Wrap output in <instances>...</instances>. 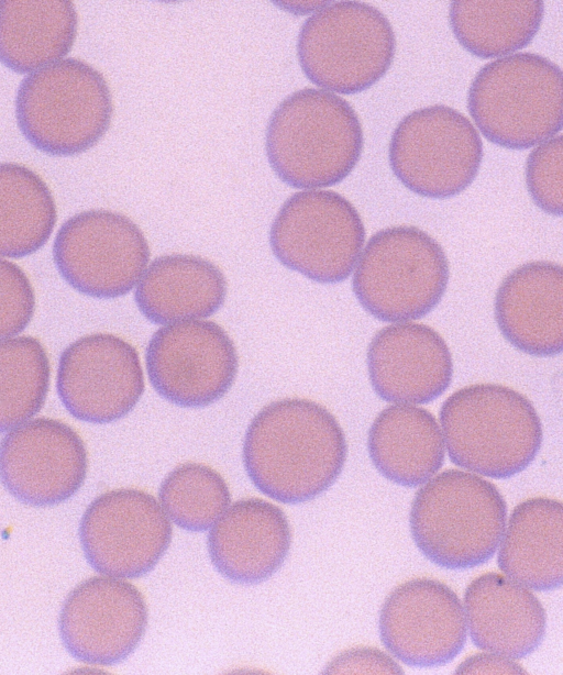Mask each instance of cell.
Segmentation results:
<instances>
[{
    "instance_id": "6da1fadb",
    "label": "cell",
    "mask_w": 563,
    "mask_h": 675,
    "mask_svg": "<svg viewBox=\"0 0 563 675\" xmlns=\"http://www.w3.org/2000/svg\"><path fill=\"white\" fill-rule=\"evenodd\" d=\"M347 455L344 432L322 405L284 398L262 408L243 442V464L254 486L284 502L311 500L338 479Z\"/></svg>"
},
{
    "instance_id": "7a4b0ae2",
    "label": "cell",
    "mask_w": 563,
    "mask_h": 675,
    "mask_svg": "<svg viewBox=\"0 0 563 675\" xmlns=\"http://www.w3.org/2000/svg\"><path fill=\"white\" fill-rule=\"evenodd\" d=\"M265 147L272 169L288 186L330 187L345 179L360 161L363 130L346 100L303 88L273 111Z\"/></svg>"
},
{
    "instance_id": "3957f363",
    "label": "cell",
    "mask_w": 563,
    "mask_h": 675,
    "mask_svg": "<svg viewBox=\"0 0 563 675\" xmlns=\"http://www.w3.org/2000/svg\"><path fill=\"white\" fill-rule=\"evenodd\" d=\"M439 416L452 463L486 477L506 479L525 471L542 445L533 405L504 385L460 388L444 400Z\"/></svg>"
},
{
    "instance_id": "277c9868",
    "label": "cell",
    "mask_w": 563,
    "mask_h": 675,
    "mask_svg": "<svg viewBox=\"0 0 563 675\" xmlns=\"http://www.w3.org/2000/svg\"><path fill=\"white\" fill-rule=\"evenodd\" d=\"M507 505L497 487L476 474L446 469L415 495L409 527L419 551L448 569L479 566L495 554Z\"/></svg>"
},
{
    "instance_id": "5b68a950",
    "label": "cell",
    "mask_w": 563,
    "mask_h": 675,
    "mask_svg": "<svg viewBox=\"0 0 563 675\" xmlns=\"http://www.w3.org/2000/svg\"><path fill=\"white\" fill-rule=\"evenodd\" d=\"M562 70L533 53L500 57L471 84L467 107L482 134L510 150L543 143L562 130Z\"/></svg>"
},
{
    "instance_id": "8992f818",
    "label": "cell",
    "mask_w": 563,
    "mask_h": 675,
    "mask_svg": "<svg viewBox=\"0 0 563 675\" xmlns=\"http://www.w3.org/2000/svg\"><path fill=\"white\" fill-rule=\"evenodd\" d=\"M112 96L103 75L77 58H64L31 73L20 84L15 117L38 151L69 156L91 148L108 131Z\"/></svg>"
},
{
    "instance_id": "52a82bcc",
    "label": "cell",
    "mask_w": 563,
    "mask_h": 675,
    "mask_svg": "<svg viewBox=\"0 0 563 675\" xmlns=\"http://www.w3.org/2000/svg\"><path fill=\"white\" fill-rule=\"evenodd\" d=\"M449 283L442 246L412 225H395L373 234L353 275L361 306L386 322H407L431 312Z\"/></svg>"
},
{
    "instance_id": "ba28073f",
    "label": "cell",
    "mask_w": 563,
    "mask_h": 675,
    "mask_svg": "<svg viewBox=\"0 0 563 675\" xmlns=\"http://www.w3.org/2000/svg\"><path fill=\"white\" fill-rule=\"evenodd\" d=\"M396 37L375 7L340 1L316 10L302 24L297 56L316 86L343 95L362 92L393 64Z\"/></svg>"
},
{
    "instance_id": "9c48e42d",
    "label": "cell",
    "mask_w": 563,
    "mask_h": 675,
    "mask_svg": "<svg viewBox=\"0 0 563 675\" xmlns=\"http://www.w3.org/2000/svg\"><path fill=\"white\" fill-rule=\"evenodd\" d=\"M388 158L406 188L421 197L445 199L461 193L476 178L483 142L464 114L434 104L400 120L391 134Z\"/></svg>"
},
{
    "instance_id": "30bf717a",
    "label": "cell",
    "mask_w": 563,
    "mask_h": 675,
    "mask_svg": "<svg viewBox=\"0 0 563 675\" xmlns=\"http://www.w3.org/2000/svg\"><path fill=\"white\" fill-rule=\"evenodd\" d=\"M365 241L355 207L333 190H303L278 210L269 231L276 258L320 284H336L352 273Z\"/></svg>"
},
{
    "instance_id": "8fae6325",
    "label": "cell",
    "mask_w": 563,
    "mask_h": 675,
    "mask_svg": "<svg viewBox=\"0 0 563 675\" xmlns=\"http://www.w3.org/2000/svg\"><path fill=\"white\" fill-rule=\"evenodd\" d=\"M150 256L147 240L136 223L106 209L74 214L62 224L53 244V259L64 280L95 298L130 292Z\"/></svg>"
},
{
    "instance_id": "7c38bea8",
    "label": "cell",
    "mask_w": 563,
    "mask_h": 675,
    "mask_svg": "<svg viewBox=\"0 0 563 675\" xmlns=\"http://www.w3.org/2000/svg\"><path fill=\"white\" fill-rule=\"evenodd\" d=\"M145 363L155 391L184 408H201L221 399L239 369L233 341L221 325L208 320L159 328L147 344Z\"/></svg>"
},
{
    "instance_id": "4fadbf2b",
    "label": "cell",
    "mask_w": 563,
    "mask_h": 675,
    "mask_svg": "<svg viewBox=\"0 0 563 675\" xmlns=\"http://www.w3.org/2000/svg\"><path fill=\"white\" fill-rule=\"evenodd\" d=\"M169 519L148 493L118 488L96 497L79 523V540L90 566L104 575L147 574L172 541Z\"/></svg>"
},
{
    "instance_id": "5bb4252c",
    "label": "cell",
    "mask_w": 563,
    "mask_h": 675,
    "mask_svg": "<svg viewBox=\"0 0 563 675\" xmlns=\"http://www.w3.org/2000/svg\"><path fill=\"white\" fill-rule=\"evenodd\" d=\"M144 387L139 352L119 335L87 334L60 354L57 394L65 409L80 421L104 424L125 417Z\"/></svg>"
},
{
    "instance_id": "9a60e30c",
    "label": "cell",
    "mask_w": 563,
    "mask_h": 675,
    "mask_svg": "<svg viewBox=\"0 0 563 675\" xmlns=\"http://www.w3.org/2000/svg\"><path fill=\"white\" fill-rule=\"evenodd\" d=\"M88 471L85 442L68 423L31 419L0 442V482L22 504L59 505L82 486Z\"/></svg>"
},
{
    "instance_id": "2e32d148",
    "label": "cell",
    "mask_w": 563,
    "mask_h": 675,
    "mask_svg": "<svg viewBox=\"0 0 563 675\" xmlns=\"http://www.w3.org/2000/svg\"><path fill=\"white\" fill-rule=\"evenodd\" d=\"M147 623L142 593L113 576H93L78 584L60 609L62 642L76 660L90 665H113L139 645Z\"/></svg>"
},
{
    "instance_id": "e0dca14e",
    "label": "cell",
    "mask_w": 563,
    "mask_h": 675,
    "mask_svg": "<svg viewBox=\"0 0 563 675\" xmlns=\"http://www.w3.org/2000/svg\"><path fill=\"white\" fill-rule=\"evenodd\" d=\"M466 620L457 595L444 583L415 578L394 588L378 618L380 641L410 666L444 665L466 642Z\"/></svg>"
},
{
    "instance_id": "ac0fdd59",
    "label": "cell",
    "mask_w": 563,
    "mask_h": 675,
    "mask_svg": "<svg viewBox=\"0 0 563 675\" xmlns=\"http://www.w3.org/2000/svg\"><path fill=\"white\" fill-rule=\"evenodd\" d=\"M371 385L389 402L428 403L440 397L453 376L451 352L431 327L401 322L380 329L367 348Z\"/></svg>"
},
{
    "instance_id": "d6986e66",
    "label": "cell",
    "mask_w": 563,
    "mask_h": 675,
    "mask_svg": "<svg viewBox=\"0 0 563 675\" xmlns=\"http://www.w3.org/2000/svg\"><path fill=\"white\" fill-rule=\"evenodd\" d=\"M291 531L284 511L260 498L228 507L208 534V552L216 569L236 584H257L286 560Z\"/></svg>"
},
{
    "instance_id": "ffe728a7",
    "label": "cell",
    "mask_w": 563,
    "mask_h": 675,
    "mask_svg": "<svg viewBox=\"0 0 563 675\" xmlns=\"http://www.w3.org/2000/svg\"><path fill=\"white\" fill-rule=\"evenodd\" d=\"M503 336L532 356L563 350V269L548 261L526 263L508 274L495 297Z\"/></svg>"
},
{
    "instance_id": "44dd1931",
    "label": "cell",
    "mask_w": 563,
    "mask_h": 675,
    "mask_svg": "<svg viewBox=\"0 0 563 675\" xmlns=\"http://www.w3.org/2000/svg\"><path fill=\"white\" fill-rule=\"evenodd\" d=\"M464 607L472 642L481 650L522 659L545 635L547 613L537 596L498 573L473 579L464 593Z\"/></svg>"
},
{
    "instance_id": "7402d4cb",
    "label": "cell",
    "mask_w": 563,
    "mask_h": 675,
    "mask_svg": "<svg viewBox=\"0 0 563 675\" xmlns=\"http://www.w3.org/2000/svg\"><path fill=\"white\" fill-rule=\"evenodd\" d=\"M227 280L213 263L188 254H169L147 265L136 285L135 302L151 322L202 320L224 302Z\"/></svg>"
},
{
    "instance_id": "603a6c76",
    "label": "cell",
    "mask_w": 563,
    "mask_h": 675,
    "mask_svg": "<svg viewBox=\"0 0 563 675\" xmlns=\"http://www.w3.org/2000/svg\"><path fill=\"white\" fill-rule=\"evenodd\" d=\"M563 509L559 500L534 497L517 505L500 539L497 563L510 579L539 591L563 583Z\"/></svg>"
},
{
    "instance_id": "cb8c5ba5",
    "label": "cell",
    "mask_w": 563,
    "mask_h": 675,
    "mask_svg": "<svg viewBox=\"0 0 563 675\" xmlns=\"http://www.w3.org/2000/svg\"><path fill=\"white\" fill-rule=\"evenodd\" d=\"M367 450L385 478L410 488L428 482L444 462V441L434 416L406 403L378 413L368 430Z\"/></svg>"
},
{
    "instance_id": "d4e9b609",
    "label": "cell",
    "mask_w": 563,
    "mask_h": 675,
    "mask_svg": "<svg viewBox=\"0 0 563 675\" xmlns=\"http://www.w3.org/2000/svg\"><path fill=\"white\" fill-rule=\"evenodd\" d=\"M78 16L69 0L0 2V63L33 73L66 56L76 40Z\"/></svg>"
},
{
    "instance_id": "484cf974",
    "label": "cell",
    "mask_w": 563,
    "mask_h": 675,
    "mask_svg": "<svg viewBox=\"0 0 563 675\" xmlns=\"http://www.w3.org/2000/svg\"><path fill=\"white\" fill-rule=\"evenodd\" d=\"M544 14L541 0L453 1L449 18L457 42L479 58L505 56L530 44Z\"/></svg>"
},
{
    "instance_id": "4316f807",
    "label": "cell",
    "mask_w": 563,
    "mask_h": 675,
    "mask_svg": "<svg viewBox=\"0 0 563 675\" xmlns=\"http://www.w3.org/2000/svg\"><path fill=\"white\" fill-rule=\"evenodd\" d=\"M56 220L44 179L25 165L0 163V257L35 253L51 237Z\"/></svg>"
},
{
    "instance_id": "83f0119b",
    "label": "cell",
    "mask_w": 563,
    "mask_h": 675,
    "mask_svg": "<svg viewBox=\"0 0 563 675\" xmlns=\"http://www.w3.org/2000/svg\"><path fill=\"white\" fill-rule=\"evenodd\" d=\"M51 365L34 336L0 340V433L33 419L47 397Z\"/></svg>"
},
{
    "instance_id": "f1b7e54d",
    "label": "cell",
    "mask_w": 563,
    "mask_h": 675,
    "mask_svg": "<svg viewBox=\"0 0 563 675\" xmlns=\"http://www.w3.org/2000/svg\"><path fill=\"white\" fill-rule=\"evenodd\" d=\"M158 496L173 522L192 532L209 529L231 501L224 478L210 466L195 462L172 469L163 479Z\"/></svg>"
},
{
    "instance_id": "f546056e",
    "label": "cell",
    "mask_w": 563,
    "mask_h": 675,
    "mask_svg": "<svg viewBox=\"0 0 563 675\" xmlns=\"http://www.w3.org/2000/svg\"><path fill=\"white\" fill-rule=\"evenodd\" d=\"M562 135L553 136L531 151L526 163V184L534 203L545 213L561 217Z\"/></svg>"
},
{
    "instance_id": "4dcf8cb0",
    "label": "cell",
    "mask_w": 563,
    "mask_h": 675,
    "mask_svg": "<svg viewBox=\"0 0 563 675\" xmlns=\"http://www.w3.org/2000/svg\"><path fill=\"white\" fill-rule=\"evenodd\" d=\"M35 311V292L25 272L0 257V340L22 332Z\"/></svg>"
},
{
    "instance_id": "1f68e13d",
    "label": "cell",
    "mask_w": 563,
    "mask_h": 675,
    "mask_svg": "<svg viewBox=\"0 0 563 675\" xmlns=\"http://www.w3.org/2000/svg\"><path fill=\"white\" fill-rule=\"evenodd\" d=\"M327 674H402L387 653L376 648L356 646L341 652L324 668Z\"/></svg>"
},
{
    "instance_id": "d6a6232c",
    "label": "cell",
    "mask_w": 563,
    "mask_h": 675,
    "mask_svg": "<svg viewBox=\"0 0 563 675\" xmlns=\"http://www.w3.org/2000/svg\"><path fill=\"white\" fill-rule=\"evenodd\" d=\"M456 674H526L511 657L497 653H477L466 657L455 668Z\"/></svg>"
}]
</instances>
